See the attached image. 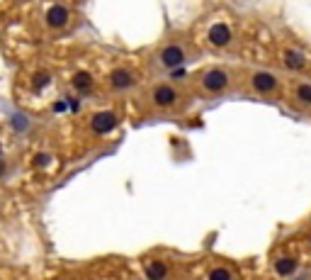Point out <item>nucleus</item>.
Returning a JSON list of instances; mask_svg holds the SVG:
<instances>
[{
    "label": "nucleus",
    "instance_id": "nucleus-1",
    "mask_svg": "<svg viewBox=\"0 0 311 280\" xmlns=\"http://www.w3.org/2000/svg\"><path fill=\"white\" fill-rule=\"evenodd\" d=\"M229 81H231V76L224 68H209L200 78V83H202V88L207 93H221V90H226L229 88Z\"/></svg>",
    "mask_w": 311,
    "mask_h": 280
},
{
    "label": "nucleus",
    "instance_id": "nucleus-2",
    "mask_svg": "<svg viewBox=\"0 0 311 280\" xmlns=\"http://www.w3.org/2000/svg\"><path fill=\"white\" fill-rule=\"evenodd\" d=\"M158 61H161V66H166V68H178V66H183L185 64V49L180 47V44H168V47H163L161 49V54H158Z\"/></svg>",
    "mask_w": 311,
    "mask_h": 280
},
{
    "label": "nucleus",
    "instance_id": "nucleus-3",
    "mask_svg": "<svg viewBox=\"0 0 311 280\" xmlns=\"http://www.w3.org/2000/svg\"><path fill=\"white\" fill-rule=\"evenodd\" d=\"M250 85H253V90L267 95V93H275V90H277L280 81H277V76L270 73V71H255V73L250 76Z\"/></svg>",
    "mask_w": 311,
    "mask_h": 280
},
{
    "label": "nucleus",
    "instance_id": "nucleus-4",
    "mask_svg": "<svg viewBox=\"0 0 311 280\" xmlns=\"http://www.w3.org/2000/svg\"><path fill=\"white\" fill-rule=\"evenodd\" d=\"M151 98H153V102L158 105V107H171L180 95H178V90L173 85H156L153 93H151Z\"/></svg>",
    "mask_w": 311,
    "mask_h": 280
},
{
    "label": "nucleus",
    "instance_id": "nucleus-5",
    "mask_svg": "<svg viewBox=\"0 0 311 280\" xmlns=\"http://www.w3.org/2000/svg\"><path fill=\"white\" fill-rule=\"evenodd\" d=\"M90 127H93V132H97V134H107V132H112V129L117 127V115H114V112H97V115L93 117Z\"/></svg>",
    "mask_w": 311,
    "mask_h": 280
},
{
    "label": "nucleus",
    "instance_id": "nucleus-6",
    "mask_svg": "<svg viewBox=\"0 0 311 280\" xmlns=\"http://www.w3.org/2000/svg\"><path fill=\"white\" fill-rule=\"evenodd\" d=\"M109 83H112L114 90H126V88H131V85L136 83V76H134L129 68H117V71H112Z\"/></svg>",
    "mask_w": 311,
    "mask_h": 280
},
{
    "label": "nucleus",
    "instance_id": "nucleus-7",
    "mask_svg": "<svg viewBox=\"0 0 311 280\" xmlns=\"http://www.w3.org/2000/svg\"><path fill=\"white\" fill-rule=\"evenodd\" d=\"M47 22L49 27H63L68 22V8L63 5H51L49 13H47Z\"/></svg>",
    "mask_w": 311,
    "mask_h": 280
},
{
    "label": "nucleus",
    "instance_id": "nucleus-8",
    "mask_svg": "<svg viewBox=\"0 0 311 280\" xmlns=\"http://www.w3.org/2000/svg\"><path fill=\"white\" fill-rule=\"evenodd\" d=\"M209 42L214 44V47H226L229 42H231V30L226 27V25H214L212 30H209Z\"/></svg>",
    "mask_w": 311,
    "mask_h": 280
},
{
    "label": "nucleus",
    "instance_id": "nucleus-9",
    "mask_svg": "<svg viewBox=\"0 0 311 280\" xmlns=\"http://www.w3.org/2000/svg\"><path fill=\"white\" fill-rule=\"evenodd\" d=\"M284 66L299 71V68L306 66V59H304V54H299V51H294V49H287V51H284Z\"/></svg>",
    "mask_w": 311,
    "mask_h": 280
},
{
    "label": "nucleus",
    "instance_id": "nucleus-10",
    "mask_svg": "<svg viewBox=\"0 0 311 280\" xmlns=\"http://www.w3.org/2000/svg\"><path fill=\"white\" fill-rule=\"evenodd\" d=\"M166 275H168V265L166 263H161V261L148 263V268H146V278L148 280H163Z\"/></svg>",
    "mask_w": 311,
    "mask_h": 280
},
{
    "label": "nucleus",
    "instance_id": "nucleus-11",
    "mask_svg": "<svg viewBox=\"0 0 311 280\" xmlns=\"http://www.w3.org/2000/svg\"><path fill=\"white\" fill-rule=\"evenodd\" d=\"M294 100L304 107H311V83H299L294 90Z\"/></svg>",
    "mask_w": 311,
    "mask_h": 280
},
{
    "label": "nucleus",
    "instance_id": "nucleus-12",
    "mask_svg": "<svg viewBox=\"0 0 311 280\" xmlns=\"http://www.w3.org/2000/svg\"><path fill=\"white\" fill-rule=\"evenodd\" d=\"M275 270H277V275H282V278L292 275V273L296 270V258H280V261L275 263Z\"/></svg>",
    "mask_w": 311,
    "mask_h": 280
},
{
    "label": "nucleus",
    "instance_id": "nucleus-13",
    "mask_svg": "<svg viewBox=\"0 0 311 280\" xmlns=\"http://www.w3.org/2000/svg\"><path fill=\"white\" fill-rule=\"evenodd\" d=\"M73 85H76L78 90H90V85H93L90 73H78V76L73 78Z\"/></svg>",
    "mask_w": 311,
    "mask_h": 280
},
{
    "label": "nucleus",
    "instance_id": "nucleus-14",
    "mask_svg": "<svg viewBox=\"0 0 311 280\" xmlns=\"http://www.w3.org/2000/svg\"><path fill=\"white\" fill-rule=\"evenodd\" d=\"M209 280H231V273L226 268H214L209 273Z\"/></svg>",
    "mask_w": 311,
    "mask_h": 280
},
{
    "label": "nucleus",
    "instance_id": "nucleus-15",
    "mask_svg": "<svg viewBox=\"0 0 311 280\" xmlns=\"http://www.w3.org/2000/svg\"><path fill=\"white\" fill-rule=\"evenodd\" d=\"M47 83H49V76H47V73H37V76H34V88H37V90H42Z\"/></svg>",
    "mask_w": 311,
    "mask_h": 280
},
{
    "label": "nucleus",
    "instance_id": "nucleus-16",
    "mask_svg": "<svg viewBox=\"0 0 311 280\" xmlns=\"http://www.w3.org/2000/svg\"><path fill=\"white\" fill-rule=\"evenodd\" d=\"M47 164H49V154H37L34 166H47Z\"/></svg>",
    "mask_w": 311,
    "mask_h": 280
}]
</instances>
